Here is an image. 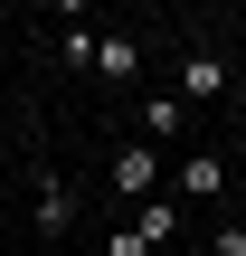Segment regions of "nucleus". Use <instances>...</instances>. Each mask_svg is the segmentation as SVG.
Here are the masks:
<instances>
[{
    "label": "nucleus",
    "mask_w": 246,
    "mask_h": 256,
    "mask_svg": "<svg viewBox=\"0 0 246 256\" xmlns=\"http://www.w3.org/2000/svg\"><path fill=\"white\" fill-rule=\"evenodd\" d=\"M104 180H114V190L142 209V200H161V180H171V171H161V152H152V142H123V152L104 162Z\"/></svg>",
    "instance_id": "nucleus-1"
},
{
    "label": "nucleus",
    "mask_w": 246,
    "mask_h": 256,
    "mask_svg": "<svg viewBox=\"0 0 246 256\" xmlns=\"http://www.w3.org/2000/svg\"><path fill=\"white\" fill-rule=\"evenodd\" d=\"M171 95H180V104H218V95H228V57H218V48H190L180 76H171Z\"/></svg>",
    "instance_id": "nucleus-2"
},
{
    "label": "nucleus",
    "mask_w": 246,
    "mask_h": 256,
    "mask_svg": "<svg viewBox=\"0 0 246 256\" xmlns=\"http://www.w3.org/2000/svg\"><path fill=\"white\" fill-rule=\"evenodd\" d=\"M85 76H104V86H133V76H142V38H133V28H104Z\"/></svg>",
    "instance_id": "nucleus-3"
},
{
    "label": "nucleus",
    "mask_w": 246,
    "mask_h": 256,
    "mask_svg": "<svg viewBox=\"0 0 246 256\" xmlns=\"http://www.w3.org/2000/svg\"><path fill=\"white\" fill-rule=\"evenodd\" d=\"M28 200H38V238H66L76 228V190L57 171H28Z\"/></svg>",
    "instance_id": "nucleus-4"
},
{
    "label": "nucleus",
    "mask_w": 246,
    "mask_h": 256,
    "mask_svg": "<svg viewBox=\"0 0 246 256\" xmlns=\"http://www.w3.org/2000/svg\"><path fill=\"white\" fill-rule=\"evenodd\" d=\"M180 114H190L180 95H152V104H142V133H133V142H152V152H171V142H180Z\"/></svg>",
    "instance_id": "nucleus-5"
},
{
    "label": "nucleus",
    "mask_w": 246,
    "mask_h": 256,
    "mask_svg": "<svg viewBox=\"0 0 246 256\" xmlns=\"http://www.w3.org/2000/svg\"><path fill=\"white\" fill-rule=\"evenodd\" d=\"M171 180H180V200H218V190H228V162H218V152H190Z\"/></svg>",
    "instance_id": "nucleus-6"
},
{
    "label": "nucleus",
    "mask_w": 246,
    "mask_h": 256,
    "mask_svg": "<svg viewBox=\"0 0 246 256\" xmlns=\"http://www.w3.org/2000/svg\"><path fill=\"white\" fill-rule=\"evenodd\" d=\"M133 238H142V247L161 256L171 238H180V200H142V218H133Z\"/></svg>",
    "instance_id": "nucleus-7"
},
{
    "label": "nucleus",
    "mask_w": 246,
    "mask_h": 256,
    "mask_svg": "<svg viewBox=\"0 0 246 256\" xmlns=\"http://www.w3.org/2000/svg\"><path fill=\"white\" fill-rule=\"evenodd\" d=\"M57 57H66V66H95V28H85V19H76V28H57Z\"/></svg>",
    "instance_id": "nucleus-8"
},
{
    "label": "nucleus",
    "mask_w": 246,
    "mask_h": 256,
    "mask_svg": "<svg viewBox=\"0 0 246 256\" xmlns=\"http://www.w3.org/2000/svg\"><path fill=\"white\" fill-rule=\"evenodd\" d=\"M209 256H246V218H218V238H209Z\"/></svg>",
    "instance_id": "nucleus-9"
},
{
    "label": "nucleus",
    "mask_w": 246,
    "mask_h": 256,
    "mask_svg": "<svg viewBox=\"0 0 246 256\" xmlns=\"http://www.w3.org/2000/svg\"><path fill=\"white\" fill-rule=\"evenodd\" d=\"M104 256H152V247H142L133 228H114V238H104Z\"/></svg>",
    "instance_id": "nucleus-10"
}]
</instances>
